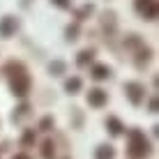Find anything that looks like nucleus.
<instances>
[{
  "instance_id": "nucleus-1",
  "label": "nucleus",
  "mask_w": 159,
  "mask_h": 159,
  "mask_svg": "<svg viewBox=\"0 0 159 159\" xmlns=\"http://www.w3.org/2000/svg\"><path fill=\"white\" fill-rule=\"evenodd\" d=\"M5 72H7L12 92L16 97H25V92L30 90V76H28V72H25V67L21 62H16V60H9L7 67H5Z\"/></svg>"
},
{
  "instance_id": "nucleus-2",
  "label": "nucleus",
  "mask_w": 159,
  "mask_h": 159,
  "mask_svg": "<svg viewBox=\"0 0 159 159\" xmlns=\"http://www.w3.org/2000/svg\"><path fill=\"white\" fill-rule=\"evenodd\" d=\"M150 152V143H148L145 134L141 129H129V155L131 157H145Z\"/></svg>"
},
{
  "instance_id": "nucleus-3",
  "label": "nucleus",
  "mask_w": 159,
  "mask_h": 159,
  "mask_svg": "<svg viewBox=\"0 0 159 159\" xmlns=\"http://www.w3.org/2000/svg\"><path fill=\"white\" fill-rule=\"evenodd\" d=\"M136 12L141 16H145L148 21H155L157 14H159L157 0H136Z\"/></svg>"
},
{
  "instance_id": "nucleus-4",
  "label": "nucleus",
  "mask_w": 159,
  "mask_h": 159,
  "mask_svg": "<svg viewBox=\"0 0 159 159\" xmlns=\"http://www.w3.org/2000/svg\"><path fill=\"white\" fill-rule=\"evenodd\" d=\"M16 28H19V21L14 19V16H5V19H0V35L2 37H12Z\"/></svg>"
},
{
  "instance_id": "nucleus-5",
  "label": "nucleus",
  "mask_w": 159,
  "mask_h": 159,
  "mask_svg": "<svg viewBox=\"0 0 159 159\" xmlns=\"http://www.w3.org/2000/svg\"><path fill=\"white\" fill-rule=\"evenodd\" d=\"M125 92H127V97L131 99V104H139L143 99V85L141 83H127L125 85Z\"/></svg>"
},
{
  "instance_id": "nucleus-6",
  "label": "nucleus",
  "mask_w": 159,
  "mask_h": 159,
  "mask_svg": "<svg viewBox=\"0 0 159 159\" xmlns=\"http://www.w3.org/2000/svg\"><path fill=\"white\" fill-rule=\"evenodd\" d=\"M88 104H90V106H104V104H106V92L104 90H99V88H95V90H90L88 92Z\"/></svg>"
},
{
  "instance_id": "nucleus-7",
  "label": "nucleus",
  "mask_w": 159,
  "mask_h": 159,
  "mask_svg": "<svg viewBox=\"0 0 159 159\" xmlns=\"http://www.w3.org/2000/svg\"><path fill=\"white\" fill-rule=\"evenodd\" d=\"M92 76H95V79H108V76H111V69L106 67V65H95V67H92Z\"/></svg>"
},
{
  "instance_id": "nucleus-8",
  "label": "nucleus",
  "mask_w": 159,
  "mask_h": 159,
  "mask_svg": "<svg viewBox=\"0 0 159 159\" xmlns=\"http://www.w3.org/2000/svg\"><path fill=\"white\" fill-rule=\"evenodd\" d=\"M116 157V152H113L111 145H99V150H97V159H113Z\"/></svg>"
},
{
  "instance_id": "nucleus-9",
  "label": "nucleus",
  "mask_w": 159,
  "mask_h": 159,
  "mask_svg": "<svg viewBox=\"0 0 159 159\" xmlns=\"http://www.w3.org/2000/svg\"><path fill=\"white\" fill-rule=\"evenodd\" d=\"M106 125H108V129H111V134H120V131H122V122H120L118 118H108Z\"/></svg>"
},
{
  "instance_id": "nucleus-10",
  "label": "nucleus",
  "mask_w": 159,
  "mask_h": 159,
  "mask_svg": "<svg viewBox=\"0 0 159 159\" xmlns=\"http://www.w3.org/2000/svg\"><path fill=\"white\" fill-rule=\"evenodd\" d=\"M79 88H81V79H79V76H74V79H69L67 83H65V90L72 92V95H74L76 90H79Z\"/></svg>"
},
{
  "instance_id": "nucleus-11",
  "label": "nucleus",
  "mask_w": 159,
  "mask_h": 159,
  "mask_svg": "<svg viewBox=\"0 0 159 159\" xmlns=\"http://www.w3.org/2000/svg\"><path fill=\"white\" fill-rule=\"evenodd\" d=\"M48 69H51V74H62L65 72V62H62V60H56V62H51V65H48Z\"/></svg>"
},
{
  "instance_id": "nucleus-12",
  "label": "nucleus",
  "mask_w": 159,
  "mask_h": 159,
  "mask_svg": "<svg viewBox=\"0 0 159 159\" xmlns=\"http://www.w3.org/2000/svg\"><path fill=\"white\" fill-rule=\"evenodd\" d=\"M90 60H92V51L90 48H85V51L79 53V65H85V62H90Z\"/></svg>"
},
{
  "instance_id": "nucleus-13",
  "label": "nucleus",
  "mask_w": 159,
  "mask_h": 159,
  "mask_svg": "<svg viewBox=\"0 0 159 159\" xmlns=\"http://www.w3.org/2000/svg\"><path fill=\"white\" fill-rule=\"evenodd\" d=\"M76 32H79V25H69L67 28V39H76Z\"/></svg>"
},
{
  "instance_id": "nucleus-14",
  "label": "nucleus",
  "mask_w": 159,
  "mask_h": 159,
  "mask_svg": "<svg viewBox=\"0 0 159 159\" xmlns=\"http://www.w3.org/2000/svg\"><path fill=\"white\" fill-rule=\"evenodd\" d=\"M51 2H56L58 7H69V0H51Z\"/></svg>"
},
{
  "instance_id": "nucleus-15",
  "label": "nucleus",
  "mask_w": 159,
  "mask_h": 159,
  "mask_svg": "<svg viewBox=\"0 0 159 159\" xmlns=\"http://www.w3.org/2000/svg\"><path fill=\"white\" fill-rule=\"evenodd\" d=\"M42 127H44V129L51 127V118H44V120H42Z\"/></svg>"
},
{
  "instance_id": "nucleus-16",
  "label": "nucleus",
  "mask_w": 159,
  "mask_h": 159,
  "mask_svg": "<svg viewBox=\"0 0 159 159\" xmlns=\"http://www.w3.org/2000/svg\"><path fill=\"white\" fill-rule=\"evenodd\" d=\"M150 111H152V113L157 111V99H152V102H150Z\"/></svg>"
},
{
  "instance_id": "nucleus-17",
  "label": "nucleus",
  "mask_w": 159,
  "mask_h": 159,
  "mask_svg": "<svg viewBox=\"0 0 159 159\" xmlns=\"http://www.w3.org/2000/svg\"><path fill=\"white\" fill-rule=\"evenodd\" d=\"M14 159H30V157H28V155H16Z\"/></svg>"
}]
</instances>
